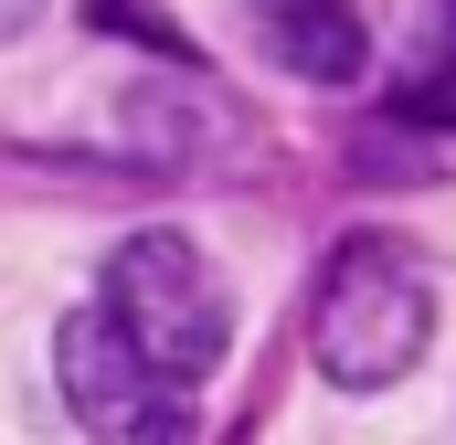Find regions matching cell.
<instances>
[{
    "label": "cell",
    "instance_id": "cell-4",
    "mask_svg": "<svg viewBox=\"0 0 456 445\" xmlns=\"http://www.w3.org/2000/svg\"><path fill=\"white\" fill-rule=\"evenodd\" d=\"M255 43H265L297 85H361V64H371L361 0H255Z\"/></svg>",
    "mask_w": 456,
    "mask_h": 445
},
{
    "label": "cell",
    "instance_id": "cell-3",
    "mask_svg": "<svg viewBox=\"0 0 456 445\" xmlns=\"http://www.w3.org/2000/svg\"><path fill=\"white\" fill-rule=\"evenodd\" d=\"M53 371H64V403H75V425L96 445H191V392L181 382H159L127 339L107 329V308H75L64 329H53Z\"/></svg>",
    "mask_w": 456,
    "mask_h": 445
},
{
    "label": "cell",
    "instance_id": "cell-1",
    "mask_svg": "<svg viewBox=\"0 0 456 445\" xmlns=\"http://www.w3.org/2000/svg\"><path fill=\"white\" fill-rule=\"evenodd\" d=\"M436 339V287L403 244L361 233L319 265V297H308V360L340 382V392H393Z\"/></svg>",
    "mask_w": 456,
    "mask_h": 445
},
{
    "label": "cell",
    "instance_id": "cell-6",
    "mask_svg": "<svg viewBox=\"0 0 456 445\" xmlns=\"http://www.w3.org/2000/svg\"><path fill=\"white\" fill-rule=\"evenodd\" d=\"M32 21H43V0H0V43H21Z\"/></svg>",
    "mask_w": 456,
    "mask_h": 445
},
{
    "label": "cell",
    "instance_id": "cell-5",
    "mask_svg": "<svg viewBox=\"0 0 456 445\" xmlns=\"http://www.w3.org/2000/svg\"><path fill=\"white\" fill-rule=\"evenodd\" d=\"M393 117H403V127H456V64H436V75H414Z\"/></svg>",
    "mask_w": 456,
    "mask_h": 445
},
{
    "label": "cell",
    "instance_id": "cell-2",
    "mask_svg": "<svg viewBox=\"0 0 456 445\" xmlns=\"http://www.w3.org/2000/svg\"><path fill=\"white\" fill-rule=\"evenodd\" d=\"M96 308H107V329L127 339L159 382H181V392L233 350V297H224V276H213V255H202L191 233H127L107 255Z\"/></svg>",
    "mask_w": 456,
    "mask_h": 445
}]
</instances>
